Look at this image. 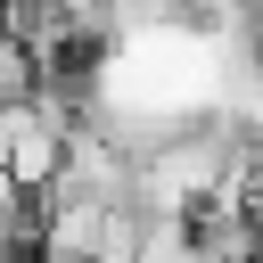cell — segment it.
<instances>
[{"label":"cell","mask_w":263,"mask_h":263,"mask_svg":"<svg viewBox=\"0 0 263 263\" xmlns=\"http://www.w3.org/2000/svg\"><path fill=\"white\" fill-rule=\"evenodd\" d=\"M33 90H41V58H33L25 33L0 16V107H8V99H33Z\"/></svg>","instance_id":"7a4b0ae2"},{"label":"cell","mask_w":263,"mask_h":263,"mask_svg":"<svg viewBox=\"0 0 263 263\" xmlns=\"http://www.w3.org/2000/svg\"><path fill=\"white\" fill-rule=\"evenodd\" d=\"M140 263H197V222L189 214H148L140 222Z\"/></svg>","instance_id":"6da1fadb"}]
</instances>
